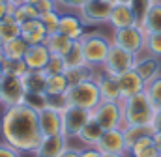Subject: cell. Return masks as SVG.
Instances as JSON below:
<instances>
[{
	"instance_id": "6da1fadb",
	"label": "cell",
	"mask_w": 161,
	"mask_h": 157,
	"mask_svg": "<svg viewBox=\"0 0 161 157\" xmlns=\"http://www.w3.org/2000/svg\"><path fill=\"white\" fill-rule=\"evenodd\" d=\"M0 133L4 137V142L11 144L21 154H34L43 138L38 112L26 105L6 107L0 118Z\"/></svg>"
},
{
	"instance_id": "7a4b0ae2",
	"label": "cell",
	"mask_w": 161,
	"mask_h": 157,
	"mask_svg": "<svg viewBox=\"0 0 161 157\" xmlns=\"http://www.w3.org/2000/svg\"><path fill=\"white\" fill-rule=\"evenodd\" d=\"M158 109L152 105L146 92L122 99V114L124 125H152Z\"/></svg>"
},
{
	"instance_id": "3957f363",
	"label": "cell",
	"mask_w": 161,
	"mask_h": 157,
	"mask_svg": "<svg viewBox=\"0 0 161 157\" xmlns=\"http://www.w3.org/2000/svg\"><path fill=\"white\" fill-rule=\"evenodd\" d=\"M80 47H82L86 64L97 69L103 66V62L113 47V39L103 36L101 32H86L80 39Z\"/></svg>"
},
{
	"instance_id": "277c9868",
	"label": "cell",
	"mask_w": 161,
	"mask_h": 157,
	"mask_svg": "<svg viewBox=\"0 0 161 157\" xmlns=\"http://www.w3.org/2000/svg\"><path fill=\"white\" fill-rule=\"evenodd\" d=\"M99 103H101V94L97 90L96 80L69 86V90L64 95V105L79 107V109H86V111H94Z\"/></svg>"
},
{
	"instance_id": "5b68a950",
	"label": "cell",
	"mask_w": 161,
	"mask_h": 157,
	"mask_svg": "<svg viewBox=\"0 0 161 157\" xmlns=\"http://www.w3.org/2000/svg\"><path fill=\"white\" fill-rule=\"evenodd\" d=\"M113 45H118L122 49L129 51L131 54L139 56L144 52V41H146V32L139 26H127V28H118L113 32Z\"/></svg>"
},
{
	"instance_id": "8992f818",
	"label": "cell",
	"mask_w": 161,
	"mask_h": 157,
	"mask_svg": "<svg viewBox=\"0 0 161 157\" xmlns=\"http://www.w3.org/2000/svg\"><path fill=\"white\" fill-rule=\"evenodd\" d=\"M92 118L103 127V131L124 127L122 101H101V103L92 111Z\"/></svg>"
},
{
	"instance_id": "52a82bcc",
	"label": "cell",
	"mask_w": 161,
	"mask_h": 157,
	"mask_svg": "<svg viewBox=\"0 0 161 157\" xmlns=\"http://www.w3.org/2000/svg\"><path fill=\"white\" fill-rule=\"evenodd\" d=\"M135 60H137L135 54H131L129 51L122 49L118 45H113L111 51H109V54H107V58H105V62H103V66H101L99 69L105 71V73H109V75L118 77L122 73L133 69Z\"/></svg>"
},
{
	"instance_id": "ba28073f",
	"label": "cell",
	"mask_w": 161,
	"mask_h": 157,
	"mask_svg": "<svg viewBox=\"0 0 161 157\" xmlns=\"http://www.w3.org/2000/svg\"><path fill=\"white\" fill-rule=\"evenodd\" d=\"M92 118V111L79 109V107H71L66 105L62 107V133L68 138H77L80 129L86 125V122Z\"/></svg>"
},
{
	"instance_id": "9c48e42d",
	"label": "cell",
	"mask_w": 161,
	"mask_h": 157,
	"mask_svg": "<svg viewBox=\"0 0 161 157\" xmlns=\"http://www.w3.org/2000/svg\"><path fill=\"white\" fill-rule=\"evenodd\" d=\"M0 103L4 107H15V105H23L26 90L23 86L21 77L15 75H8L4 73L0 77Z\"/></svg>"
},
{
	"instance_id": "30bf717a",
	"label": "cell",
	"mask_w": 161,
	"mask_h": 157,
	"mask_svg": "<svg viewBox=\"0 0 161 157\" xmlns=\"http://www.w3.org/2000/svg\"><path fill=\"white\" fill-rule=\"evenodd\" d=\"M113 6V0H86L79 9V15L84 24H103L109 23Z\"/></svg>"
},
{
	"instance_id": "8fae6325",
	"label": "cell",
	"mask_w": 161,
	"mask_h": 157,
	"mask_svg": "<svg viewBox=\"0 0 161 157\" xmlns=\"http://www.w3.org/2000/svg\"><path fill=\"white\" fill-rule=\"evenodd\" d=\"M40 118V131L43 137L62 133V109L54 105H47L43 111L38 112Z\"/></svg>"
},
{
	"instance_id": "7c38bea8",
	"label": "cell",
	"mask_w": 161,
	"mask_h": 157,
	"mask_svg": "<svg viewBox=\"0 0 161 157\" xmlns=\"http://www.w3.org/2000/svg\"><path fill=\"white\" fill-rule=\"evenodd\" d=\"M133 69L137 71V75L144 80V84L152 82L154 78H158L161 75V60L158 56H152L148 52H142L137 56Z\"/></svg>"
},
{
	"instance_id": "4fadbf2b",
	"label": "cell",
	"mask_w": 161,
	"mask_h": 157,
	"mask_svg": "<svg viewBox=\"0 0 161 157\" xmlns=\"http://www.w3.org/2000/svg\"><path fill=\"white\" fill-rule=\"evenodd\" d=\"M101 154H127V146H125V138H124V131L120 129H109L103 131L97 146H96Z\"/></svg>"
},
{
	"instance_id": "5bb4252c",
	"label": "cell",
	"mask_w": 161,
	"mask_h": 157,
	"mask_svg": "<svg viewBox=\"0 0 161 157\" xmlns=\"http://www.w3.org/2000/svg\"><path fill=\"white\" fill-rule=\"evenodd\" d=\"M68 146H69L68 144V137L64 133L49 135V137H43L41 138L40 146L36 148L34 155L36 157H60Z\"/></svg>"
},
{
	"instance_id": "9a60e30c",
	"label": "cell",
	"mask_w": 161,
	"mask_h": 157,
	"mask_svg": "<svg viewBox=\"0 0 161 157\" xmlns=\"http://www.w3.org/2000/svg\"><path fill=\"white\" fill-rule=\"evenodd\" d=\"M94 80H96L97 90L101 94V101H122L118 78L114 75H109L105 71H97Z\"/></svg>"
},
{
	"instance_id": "2e32d148",
	"label": "cell",
	"mask_w": 161,
	"mask_h": 157,
	"mask_svg": "<svg viewBox=\"0 0 161 157\" xmlns=\"http://www.w3.org/2000/svg\"><path fill=\"white\" fill-rule=\"evenodd\" d=\"M86 24L82 23L80 15L73 13H62L60 15V24H58V32H62L64 36H68L73 41H80L82 36L86 34Z\"/></svg>"
},
{
	"instance_id": "e0dca14e",
	"label": "cell",
	"mask_w": 161,
	"mask_h": 157,
	"mask_svg": "<svg viewBox=\"0 0 161 157\" xmlns=\"http://www.w3.org/2000/svg\"><path fill=\"white\" fill-rule=\"evenodd\" d=\"M116 78H118V86H120L122 99H127V97H131V95H137V94L144 92V88H146L144 80L137 75L135 69H129V71H125V73L118 75Z\"/></svg>"
},
{
	"instance_id": "ac0fdd59",
	"label": "cell",
	"mask_w": 161,
	"mask_h": 157,
	"mask_svg": "<svg viewBox=\"0 0 161 157\" xmlns=\"http://www.w3.org/2000/svg\"><path fill=\"white\" fill-rule=\"evenodd\" d=\"M109 24L113 26V30L137 24V17H135L131 6L129 4H114L113 11H111V17H109Z\"/></svg>"
},
{
	"instance_id": "d6986e66",
	"label": "cell",
	"mask_w": 161,
	"mask_h": 157,
	"mask_svg": "<svg viewBox=\"0 0 161 157\" xmlns=\"http://www.w3.org/2000/svg\"><path fill=\"white\" fill-rule=\"evenodd\" d=\"M49 58H51V51L47 49L45 43H40V45H30L23 60L26 62L28 69H32V71H43L45 66H47V62H49Z\"/></svg>"
},
{
	"instance_id": "ffe728a7",
	"label": "cell",
	"mask_w": 161,
	"mask_h": 157,
	"mask_svg": "<svg viewBox=\"0 0 161 157\" xmlns=\"http://www.w3.org/2000/svg\"><path fill=\"white\" fill-rule=\"evenodd\" d=\"M47 30L43 26L40 19H30L21 24V38L25 39L28 45H40L47 41Z\"/></svg>"
},
{
	"instance_id": "44dd1931",
	"label": "cell",
	"mask_w": 161,
	"mask_h": 157,
	"mask_svg": "<svg viewBox=\"0 0 161 157\" xmlns=\"http://www.w3.org/2000/svg\"><path fill=\"white\" fill-rule=\"evenodd\" d=\"M73 39H69L68 36H64L62 32H54V34H49L47 36V49L51 51V54H56V56H66L69 52V49L73 47Z\"/></svg>"
},
{
	"instance_id": "7402d4cb",
	"label": "cell",
	"mask_w": 161,
	"mask_h": 157,
	"mask_svg": "<svg viewBox=\"0 0 161 157\" xmlns=\"http://www.w3.org/2000/svg\"><path fill=\"white\" fill-rule=\"evenodd\" d=\"M101 135H103V127H101L94 118H90V120L86 122V125L80 129V133L77 135V138H79L84 146H97Z\"/></svg>"
},
{
	"instance_id": "603a6c76",
	"label": "cell",
	"mask_w": 161,
	"mask_h": 157,
	"mask_svg": "<svg viewBox=\"0 0 161 157\" xmlns=\"http://www.w3.org/2000/svg\"><path fill=\"white\" fill-rule=\"evenodd\" d=\"M122 131H124L125 146H127V152H129V148H131L135 142H139V140L144 138V137H152L156 129H154L152 125H124Z\"/></svg>"
},
{
	"instance_id": "cb8c5ba5",
	"label": "cell",
	"mask_w": 161,
	"mask_h": 157,
	"mask_svg": "<svg viewBox=\"0 0 161 157\" xmlns=\"http://www.w3.org/2000/svg\"><path fill=\"white\" fill-rule=\"evenodd\" d=\"M127 154L131 157H159L161 155V152L158 150V146L154 144V138L152 137H144L139 142H135L129 148Z\"/></svg>"
},
{
	"instance_id": "d4e9b609",
	"label": "cell",
	"mask_w": 161,
	"mask_h": 157,
	"mask_svg": "<svg viewBox=\"0 0 161 157\" xmlns=\"http://www.w3.org/2000/svg\"><path fill=\"white\" fill-rule=\"evenodd\" d=\"M96 68L92 66H80V68H68L64 71V75L68 77L69 86H75L80 82H88V80H94L96 78Z\"/></svg>"
},
{
	"instance_id": "484cf974",
	"label": "cell",
	"mask_w": 161,
	"mask_h": 157,
	"mask_svg": "<svg viewBox=\"0 0 161 157\" xmlns=\"http://www.w3.org/2000/svg\"><path fill=\"white\" fill-rule=\"evenodd\" d=\"M141 28L146 32V34H152V32H161V0H156L152 4V8L148 9Z\"/></svg>"
},
{
	"instance_id": "4316f807",
	"label": "cell",
	"mask_w": 161,
	"mask_h": 157,
	"mask_svg": "<svg viewBox=\"0 0 161 157\" xmlns=\"http://www.w3.org/2000/svg\"><path fill=\"white\" fill-rule=\"evenodd\" d=\"M23 86L26 92H36V94H43L45 92V84H47V75L43 71H28L26 75L21 77Z\"/></svg>"
},
{
	"instance_id": "83f0119b",
	"label": "cell",
	"mask_w": 161,
	"mask_h": 157,
	"mask_svg": "<svg viewBox=\"0 0 161 157\" xmlns=\"http://www.w3.org/2000/svg\"><path fill=\"white\" fill-rule=\"evenodd\" d=\"M21 36V24L17 23V19L13 15H6L0 21V41H11V39L19 38Z\"/></svg>"
},
{
	"instance_id": "f1b7e54d",
	"label": "cell",
	"mask_w": 161,
	"mask_h": 157,
	"mask_svg": "<svg viewBox=\"0 0 161 157\" xmlns=\"http://www.w3.org/2000/svg\"><path fill=\"white\" fill-rule=\"evenodd\" d=\"M28 47H30V45L19 36V38L11 39V41L2 43V52H4L6 58H25Z\"/></svg>"
},
{
	"instance_id": "f546056e",
	"label": "cell",
	"mask_w": 161,
	"mask_h": 157,
	"mask_svg": "<svg viewBox=\"0 0 161 157\" xmlns=\"http://www.w3.org/2000/svg\"><path fill=\"white\" fill-rule=\"evenodd\" d=\"M2 68H4V73L15 75V77H23V75H26L30 71L28 66H26V62L23 58H6L4 64H2Z\"/></svg>"
},
{
	"instance_id": "4dcf8cb0",
	"label": "cell",
	"mask_w": 161,
	"mask_h": 157,
	"mask_svg": "<svg viewBox=\"0 0 161 157\" xmlns=\"http://www.w3.org/2000/svg\"><path fill=\"white\" fill-rule=\"evenodd\" d=\"M23 105H26V107H30V109H34L36 112H40L43 111L47 105H51V99H49V95L43 92V94H36V92H26V95H25V101H23Z\"/></svg>"
},
{
	"instance_id": "1f68e13d",
	"label": "cell",
	"mask_w": 161,
	"mask_h": 157,
	"mask_svg": "<svg viewBox=\"0 0 161 157\" xmlns=\"http://www.w3.org/2000/svg\"><path fill=\"white\" fill-rule=\"evenodd\" d=\"M13 17L17 19L19 24H23V23H26V21H30V19H40V11L36 9L34 4L21 2V4L17 6V9H15V15H13Z\"/></svg>"
},
{
	"instance_id": "d6a6232c",
	"label": "cell",
	"mask_w": 161,
	"mask_h": 157,
	"mask_svg": "<svg viewBox=\"0 0 161 157\" xmlns=\"http://www.w3.org/2000/svg\"><path fill=\"white\" fill-rule=\"evenodd\" d=\"M66 60V66L68 68H80V66H88L86 60H84V54H82V47H80V41H75L73 47L69 49V52L64 56Z\"/></svg>"
},
{
	"instance_id": "836d02e7",
	"label": "cell",
	"mask_w": 161,
	"mask_h": 157,
	"mask_svg": "<svg viewBox=\"0 0 161 157\" xmlns=\"http://www.w3.org/2000/svg\"><path fill=\"white\" fill-rule=\"evenodd\" d=\"M66 69H68V66H66L64 56L51 54V58H49V62H47V66H45L43 73H45L47 77H49V75H60V73H64Z\"/></svg>"
},
{
	"instance_id": "e575fe53",
	"label": "cell",
	"mask_w": 161,
	"mask_h": 157,
	"mask_svg": "<svg viewBox=\"0 0 161 157\" xmlns=\"http://www.w3.org/2000/svg\"><path fill=\"white\" fill-rule=\"evenodd\" d=\"M144 92H146V95L150 97L152 105L159 111L161 109V75L158 78H154L152 82H148L146 88H144Z\"/></svg>"
},
{
	"instance_id": "d590c367",
	"label": "cell",
	"mask_w": 161,
	"mask_h": 157,
	"mask_svg": "<svg viewBox=\"0 0 161 157\" xmlns=\"http://www.w3.org/2000/svg\"><path fill=\"white\" fill-rule=\"evenodd\" d=\"M60 15H62V13H60L58 9H54V11H49V13H43V15H40V21L43 23V26H45L47 34H54V32H58Z\"/></svg>"
},
{
	"instance_id": "8d00e7d4",
	"label": "cell",
	"mask_w": 161,
	"mask_h": 157,
	"mask_svg": "<svg viewBox=\"0 0 161 157\" xmlns=\"http://www.w3.org/2000/svg\"><path fill=\"white\" fill-rule=\"evenodd\" d=\"M144 52L161 58V32H152L146 34V41H144Z\"/></svg>"
},
{
	"instance_id": "74e56055",
	"label": "cell",
	"mask_w": 161,
	"mask_h": 157,
	"mask_svg": "<svg viewBox=\"0 0 161 157\" xmlns=\"http://www.w3.org/2000/svg\"><path fill=\"white\" fill-rule=\"evenodd\" d=\"M156 0H131V9H133V13H135V17H137V24L141 26L142 24V21H144V17H146V13H148V9L152 8V4H154Z\"/></svg>"
},
{
	"instance_id": "f35d334b",
	"label": "cell",
	"mask_w": 161,
	"mask_h": 157,
	"mask_svg": "<svg viewBox=\"0 0 161 157\" xmlns=\"http://www.w3.org/2000/svg\"><path fill=\"white\" fill-rule=\"evenodd\" d=\"M34 6H36V9L40 11V15L58 9V6H56V2H54V0H36V2H34Z\"/></svg>"
},
{
	"instance_id": "ab89813d",
	"label": "cell",
	"mask_w": 161,
	"mask_h": 157,
	"mask_svg": "<svg viewBox=\"0 0 161 157\" xmlns=\"http://www.w3.org/2000/svg\"><path fill=\"white\" fill-rule=\"evenodd\" d=\"M58 8H64V9H77L79 11L80 8L84 6L86 0H54Z\"/></svg>"
},
{
	"instance_id": "60d3db41",
	"label": "cell",
	"mask_w": 161,
	"mask_h": 157,
	"mask_svg": "<svg viewBox=\"0 0 161 157\" xmlns=\"http://www.w3.org/2000/svg\"><path fill=\"white\" fill-rule=\"evenodd\" d=\"M0 157H21V152L8 142H0Z\"/></svg>"
},
{
	"instance_id": "b9f144b4",
	"label": "cell",
	"mask_w": 161,
	"mask_h": 157,
	"mask_svg": "<svg viewBox=\"0 0 161 157\" xmlns=\"http://www.w3.org/2000/svg\"><path fill=\"white\" fill-rule=\"evenodd\" d=\"M103 154L96 148V146H84V150H80V157H101Z\"/></svg>"
},
{
	"instance_id": "7bdbcfd3",
	"label": "cell",
	"mask_w": 161,
	"mask_h": 157,
	"mask_svg": "<svg viewBox=\"0 0 161 157\" xmlns=\"http://www.w3.org/2000/svg\"><path fill=\"white\" fill-rule=\"evenodd\" d=\"M60 157H80V150L79 148H71V146H68Z\"/></svg>"
},
{
	"instance_id": "ee69618b",
	"label": "cell",
	"mask_w": 161,
	"mask_h": 157,
	"mask_svg": "<svg viewBox=\"0 0 161 157\" xmlns=\"http://www.w3.org/2000/svg\"><path fill=\"white\" fill-rule=\"evenodd\" d=\"M152 127H154L156 131H161V109L156 112V118H154V122H152Z\"/></svg>"
},
{
	"instance_id": "f6af8a7d",
	"label": "cell",
	"mask_w": 161,
	"mask_h": 157,
	"mask_svg": "<svg viewBox=\"0 0 161 157\" xmlns=\"http://www.w3.org/2000/svg\"><path fill=\"white\" fill-rule=\"evenodd\" d=\"M8 15V2L6 0H0V21Z\"/></svg>"
},
{
	"instance_id": "bcb514c9",
	"label": "cell",
	"mask_w": 161,
	"mask_h": 157,
	"mask_svg": "<svg viewBox=\"0 0 161 157\" xmlns=\"http://www.w3.org/2000/svg\"><path fill=\"white\" fill-rule=\"evenodd\" d=\"M152 138H154V144L158 146V150L161 152V131H154V135H152Z\"/></svg>"
},
{
	"instance_id": "7dc6e473",
	"label": "cell",
	"mask_w": 161,
	"mask_h": 157,
	"mask_svg": "<svg viewBox=\"0 0 161 157\" xmlns=\"http://www.w3.org/2000/svg\"><path fill=\"white\" fill-rule=\"evenodd\" d=\"M4 60H6V56H4V52H2V49H0V77L4 75V68H2V64H4Z\"/></svg>"
},
{
	"instance_id": "c3c4849f",
	"label": "cell",
	"mask_w": 161,
	"mask_h": 157,
	"mask_svg": "<svg viewBox=\"0 0 161 157\" xmlns=\"http://www.w3.org/2000/svg\"><path fill=\"white\" fill-rule=\"evenodd\" d=\"M101 157H127V154H103Z\"/></svg>"
},
{
	"instance_id": "681fc988",
	"label": "cell",
	"mask_w": 161,
	"mask_h": 157,
	"mask_svg": "<svg viewBox=\"0 0 161 157\" xmlns=\"http://www.w3.org/2000/svg\"><path fill=\"white\" fill-rule=\"evenodd\" d=\"M114 4H131V0H114Z\"/></svg>"
},
{
	"instance_id": "f907efd6",
	"label": "cell",
	"mask_w": 161,
	"mask_h": 157,
	"mask_svg": "<svg viewBox=\"0 0 161 157\" xmlns=\"http://www.w3.org/2000/svg\"><path fill=\"white\" fill-rule=\"evenodd\" d=\"M23 2H28V4H34L36 0H23Z\"/></svg>"
},
{
	"instance_id": "816d5d0a",
	"label": "cell",
	"mask_w": 161,
	"mask_h": 157,
	"mask_svg": "<svg viewBox=\"0 0 161 157\" xmlns=\"http://www.w3.org/2000/svg\"><path fill=\"white\" fill-rule=\"evenodd\" d=\"M0 92H2V90H0Z\"/></svg>"
},
{
	"instance_id": "f5cc1de1",
	"label": "cell",
	"mask_w": 161,
	"mask_h": 157,
	"mask_svg": "<svg viewBox=\"0 0 161 157\" xmlns=\"http://www.w3.org/2000/svg\"><path fill=\"white\" fill-rule=\"evenodd\" d=\"M113 2H114V0H113Z\"/></svg>"
},
{
	"instance_id": "db71d44e",
	"label": "cell",
	"mask_w": 161,
	"mask_h": 157,
	"mask_svg": "<svg viewBox=\"0 0 161 157\" xmlns=\"http://www.w3.org/2000/svg\"><path fill=\"white\" fill-rule=\"evenodd\" d=\"M159 157H161V155H159Z\"/></svg>"
}]
</instances>
